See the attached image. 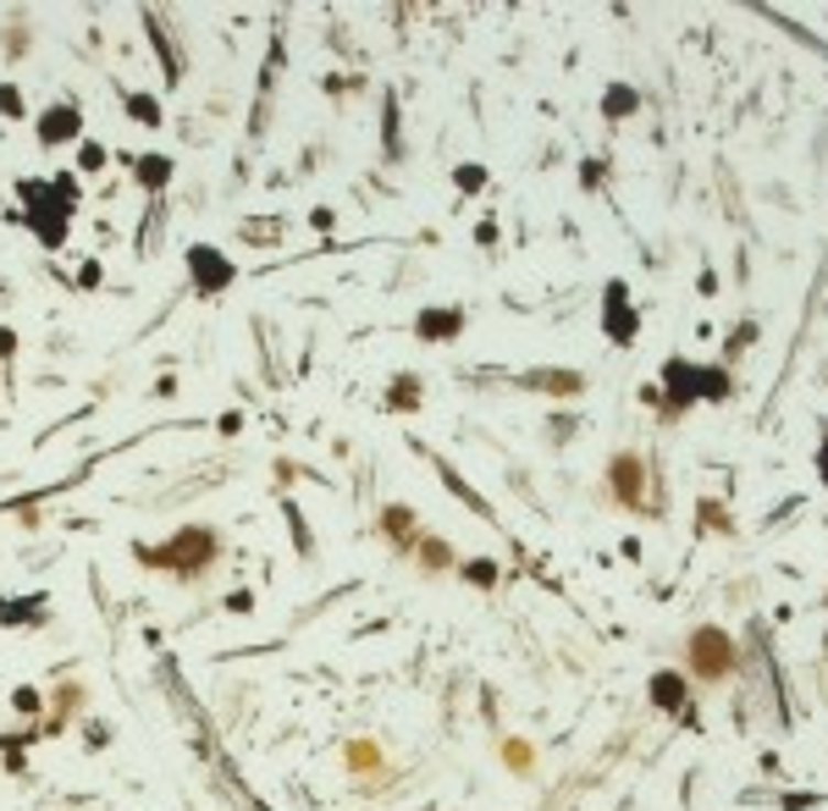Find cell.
<instances>
[{
	"instance_id": "cell-2",
	"label": "cell",
	"mask_w": 828,
	"mask_h": 811,
	"mask_svg": "<svg viewBox=\"0 0 828 811\" xmlns=\"http://www.w3.org/2000/svg\"><path fill=\"white\" fill-rule=\"evenodd\" d=\"M188 260H194V271H199V287H221V282H227V276H232V265H227V260H221V265H216V254H210V249H205V243H199V249H194V254H188Z\"/></svg>"
},
{
	"instance_id": "cell-4",
	"label": "cell",
	"mask_w": 828,
	"mask_h": 811,
	"mask_svg": "<svg viewBox=\"0 0 828 811\" xmlns=\"http://www.w3.org/2000/svg\"><path fill=\"white\" fill-rule=\"evenodd\" d=\"M166 172H172V166H166V155H144V166H139V177H144L150 188H155V183H166Z\"/></svg>"
},
{
	"instance_id": "cell-3",
	"label": "cell",
	"mask_w": 828,
	"mask_h": 811,
	"mask_svg": "<svg viewBox=\"0 0 828 811\" xmlns=\"http://www.w3.org/2000/svg\"><path fill=\"white\" fill-rule=\"evenodd\" d=\"M40 133H45V144H56V139H73V133H78V117L62 106V111H51V122H40Z\"/></svg>"
},
{
	"instance_id": "cell-1",
	"label": "cell",
	"mask_w": 828,
	"mask_h": 811,
	"mask_svg": "<svg viewBox=\"0 0 828 811\" xmlns=\"http://www.w3.org/2000/svg\"><path fill=\"white\" fill-rule=\"evenodd\" d=\"M210 558H216V536H210V530H183V536H172L166 547H144V563H155V569H183V574L205 569Z\"/></svg>"
},
{
	"instance_id": "cell-5",
	"label": "cell",
	"mask_w": 828,
	"mask_h": 811,
	"mask_svg": "<svg viewBox=\"0 0 828 811\" xmlns=\"http://www.w3.org/2000/svg\"><path fill=\"white\" fill-rule=\"evenodd\" d=\"M454 326H459L454 315H426V320H421V331H454Z\"/></svg>"
}]
</instances>
